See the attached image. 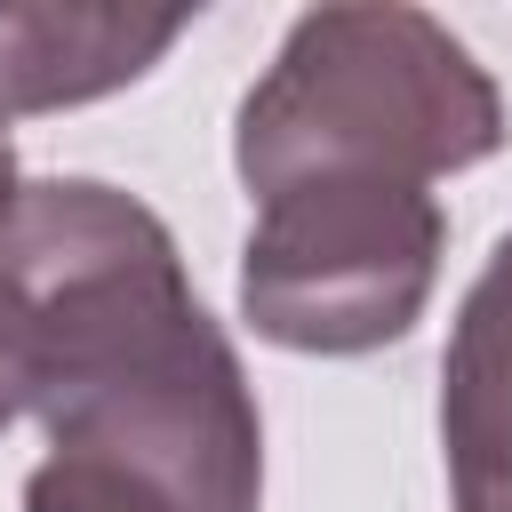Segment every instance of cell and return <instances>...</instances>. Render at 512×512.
I'll return each mask as SVG.
<instances>
[{
	"instance_id": "cell-1",
	"label": "cell",
	"mask_w": 512,
	"mask_h": 512,
	"mask_svg": "<svg viewBox=\"0 0 512 512\" xmlns=\"http://www.w3.org/2000/svg\"><path fill=\"white\" fill-rule=\"evenodd\" d=\"M504 144V96L472 48L424 8H304L240 96L232 168L248 200L280 184L360 176L432 192Z\"/></svg>"
},
{
	"instance_id": "cell-2",
	"label": "cell",
	"mask_w": 512,
	"mask_h": 512,
	"mask_svg": "<svg viewBox=\"0 0 512 512\" xmlns=\"http://www.w3.org/2000/svg\"><path fill=\"white\" fill-rule=\"evenodd\" d=\"M40 424L48 456L24 480V512H256L264 496V416L208 304Z\"/></svg>"
},
{
	"instance_id": "cell-3",
	"label": "cell",
	"mask_w": 512,
	"mask_h": 512,
	"mask_svg": "<svg viewBox=\"0 0 512 512\" xmlns=\"http://www.w3.org/2000/svg\"><path fill=\"white\" fill-rule=\"evenodd\" d=\"M200 296L168 224L104 176L24 184L0 216V352L24 384V416H48L88 376L136 360Z\"/></svg>"
},
{
	"instance_id": "cell-4",
	"label": "cell",
	"mask_w": 512,
	"mask_h": 512,
	"mask_svg": "<svg viewBox=\"0 0 512 512\" xmlns=\"http://www.w3.org/2000/svg\"><path fill=\"white\" fill-rule=\"evenodd\" d=\"M440 248L448 216L416 184H280L240 240V312L280 352H384L424 320Z\"/></svg>"
},
{
	"instance_id": "cell-5",
	"label": "cell",
	"mask_w": 512,
	"mask_h": 512,
	"mask_svg": "<svg viewBox=\"0 0 512 512\" xmlns=\"http://www.w3.org/2000/svg\"><path fill=\"white\" fill-rule=\"evenodd\" d=\"M440 456L456 512H512V232L464 288L440 352Z\"/></svg>"
},
{
	"instance_id": "cell-6",
	"label": "cell",
	"mask_w": 512,
	"mask_h": 512,
	"mask_svg": "<svg viewBox=\"0 0 512 512\" xmlns=\"http://www.w3.org/2000/svg\"><path fill=\"white\" fill-rule=\"evenodd\" d=\"M192 16H136V8H16L0 0V120L8 112H64L144 80Z\"/></svg>"
},
{
	"instance_id": "cell-7",
	"label": "cell",
	"mask_w": 512,
	"mask_h": 512,
	"mask_svg": "<svg viewBox=\"0 0 512 512\" xmlns=\"http://www.w3.org/2000/svg\"><path fill=\"white\" fill-rule=\"evenodd\" d=\"M24 416V384H16V368H8V352H0V432Z\"/></svg>"
},
{
	"instance_id": "cell-8",
	"label": "cell",
	"mask_w": 512,
	"mask_h": 512,
	"mask_svg": "<svg viewBox=\"0 0 512 512\" xmlns=\"http://www.w3.org/2000/svg\"><path fill=\"white\" fill-rule=\"evenodd\" d=\"M16 192H24V184H16V144H8V120H0V216H8Z\"/></svg>"
}]
</instances>
